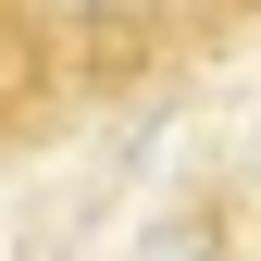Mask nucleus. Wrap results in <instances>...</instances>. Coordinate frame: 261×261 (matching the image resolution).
Returning <instances> with one entry per match:
<instances>
[{"label": "nucleus", "mask_w": 261, "mask_h": 261, "mask_svg": "<svg viewBox=\"0 0 261 261\" xmlns=\"http://www.w3.org/2000/svg\"><path fill=\"white\" fill-rule=\"evenodd\" d=\"M212 25H224V38H237V25H261V0H212Z\"/></svg>", "instance_id": "obj_3"}, {"label": "nucleus", "mask_w": 261, "mask_h": 261, "mask_svg": "<svg viewBox=\"0 0 261 261\" xmlns=\"http://www.w3.org/2000/svg\"><path fill=\"white\" fill-rule=\"evenodd\" d=\"M38 87H75V75H62L38 0H0V100H38Z\"/></svg>", "instance_id": "obj_2"}, {"label": "nucleus", "mask_w": 261, "mask_h": 261, "mask_svg": "<svg viewBox=\"0 0 261 261\" xmlns=\"http://www.w3.org/2000/svg\"><path fill=\"white\" fill-rule=\"evenodd\" d=\"M38 25H50V50H62L75 87H149L174 62L224 50L212 0H38Z\"/></svg>", "instance_id": "obj_1"}]
</instances>
